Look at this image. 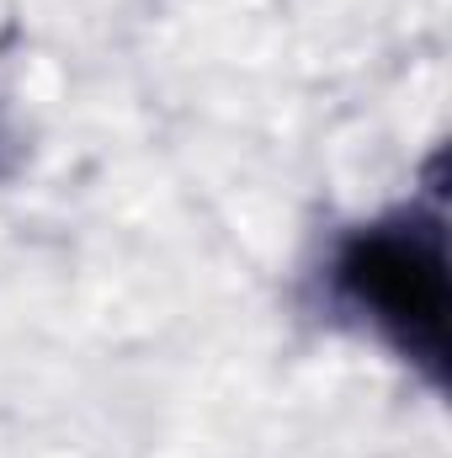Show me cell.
I'll return each instance as SVG.
<instances>
[{
	"instance_id": "obj_1",
	"label": "cell",
	"mask_w": 452,
	"mask_h": 458,
	"mask_svg": "<svg viewBox=\"0 0 452 458\" xmlns=\"http://www.w3.org/2000/svg\"><path fill=\"white\" fill-rule=\"evenodd\" d=\"M331 288L410 368L448 384V219L442 208H399L351 229L331 256Z\"/></svg>"
},
{
	"instance_id": "obj_2",
	"label": "cell",
	"mask_w": 452,
	"mask_h": 458,
	"mask_svg": "<svg viewBox=\"0 0 452 458\" xmlns=\"http://www.w3.org/2000/svg\"><path fill=\"white\" fill-rule=\"evenodd\" d=\"M21 160H27V139H21V128H16L11 107L0 102V182H11V176L21 171Z\"/></svg>"
}]
</instances>
